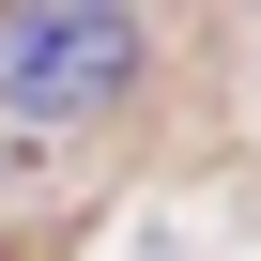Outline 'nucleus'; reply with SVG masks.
Instances as JSON below:
<instances>
[{"label": "nucleus", "mask_w": 261, "mask_h": 261, "mask_svg": "<svg viewBox=\"0 0 261 261\" xmlns=\"http://www.w3.org/2000/svg\"><path fill=\"white\" fill-rule=\"evenodd\" d=\"M123 77H139V16H108V0H77V16H0V108L77 123Z\"/></svg>", "instance_id": "f257e3e1"}]
</instances>
